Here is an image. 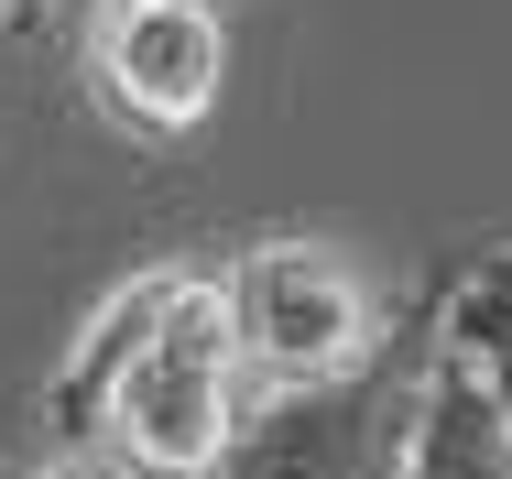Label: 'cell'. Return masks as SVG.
<instances>
[{"mask_svg": "<svg viewBox=\"0 0 512 479\" xmlns=\"http://www.w3.org/2000/svg\"><path fill=\"white\" fill-rule=\"evenodd\" d=\"M0 479H22V469H11V447H0Z\"/></svg>", "mask_w": 512, "mask_h": 479, "instance_id": "obj_9", "label": "cell"}, {"mask_svg": "<svg viewBox=\"0 0 512 479\" xmlns=\"http://www.w3.org/2000/svg\"><path fill=\"white\" fill-rule=\"evenodd\" d=\"M436 382H447V316L425 284L360 371L306 392H251L218 479H404L425 447V414H436Z\"/></svg>", "mask_w": 512, "mask_h": 479, "instance_id": "obj_2", "label": "cell"}, {"mask_svg": "<svg viewBox=\"0 0 512 479\" xmlns=\"http://www.w3.org/2000/svg\"><path fill=\"white\" fill-rule=\"evenodd\" d=\"M251 414V360L218 262H153L77 327L44 382L55 458H109L120 479H218Z\"/></svg>", "mask_w": 512, "mask_h": 479, "instance_id": "obj_1", "label": "cell"}, {"mask_svg": "<svg viewBox=\"0 0 512 479\" xmlns=\"http://www.w3.org/2000/svg\"><path fill=\"white\" fill-rule=\"evenodd\" d=\"M0 22H11V33H55V22H66V0H0Z\"/></svg>", "mask_w": 512, "mask_h": 479, "instance_id": "obj_7", "label": "cell"}, {"mask_svg": "<svg viewBox=\"0 0 512 479\" xmlns=\"http://www.w3.org/2000/svg\"><path fill=\"white\" fill-rule=\"evenodd\" d=\"M436 316H447V349L491 382V403L512 414V251H469L436 273Z\"/></svg>", "mask_w": 512, "mask_h": 479, "instance_id": "obj_6", "label": "cell"}, {"mask_svg": "<svg viewBox=\"0 0 512 479\" xmlns=\"http://www.w3.org/2000/svg\"><path fill=\"white\" fill-rule=\"evenodd\" d=\"M22 479H120L109 458H44V469H22Z\"/></svg>", "mask_w": 512, "mask_h": 479, "instance_id": "obj_8", "label": "cell"}, {"mask_svg": "<svg viewBox=\"0 0 512 479\" xmlns=\"http://www.w3.org/2000/svg\"><path fill=\"white\" fill-rule=\"evenodd\" d=\"M404 479H512V414L458 349H447V382H436V414H425V447Z\"/></svg>", "mask_w": 512, "mask_h": 479, "instance_id": "obj_5", "label": "cell"}, {"mask_svg": "<svg viewBox=\"0 0 512 479\" xmlns=\"http://www.w3.org/2000/svg\"><path fill=\"white\" fill-rule=\"evenodd\" d=\"M88 98L131 142H186L229 88V11L207 0H99L88 11Z\"/></svg>", "mask_w": 512, "mask_h": 479, "instance_id": "obj_4", "label": "cell"}, {"mask_svg": "<svg viewBox=\"0 0 512 479\" xmlns=\"http://www.w3.org/2000/svg\"><path fill=\"white\" fill-rule=\"evenodd\" d=\"M207 11H229V0H207Z\"/></svg>", "mask_w": 512, "mask_h": 479, "instance_id": "obj_10", "label": "cell"}, {"mask_svg": "<svg viewBox=\"0 0 512 479\" xmlns=\"http://www.w3.org/2000/svg\"><path fill=\"white\" fill-rule=\"evenodd\" d=\"M218 284H229V316H240L251 392L338 382V371H360L393 338L382 294L360 284V262L327 251V240H251L240 262H218Z\"/></svg>", "mask_w": 512, "mask_h": 479, "instance_id": "obj_3", "label": "cell"}]
</instances>
